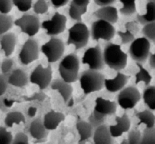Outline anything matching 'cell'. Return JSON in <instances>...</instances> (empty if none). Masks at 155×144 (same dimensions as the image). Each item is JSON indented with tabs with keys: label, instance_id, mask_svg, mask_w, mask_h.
<instances>
[{
	"label": "cell",
	"instance_id": "6da1fadb",
	"mask_svg": "<svg viewBox=\"0 0 155 144\" xmlns=\"http://www.w3.org/2000/svg\"><path fill=\"white\" fill-rule=\"evenodd\" d=\"M103 55L105 65L114 71L119 72L127 66L128 56L120 45L108 42L104 47Z\"/></svg>",
	"mask_w": 155,
	"mask_h": 144
},
{
	"label": "cell",
	"instance_id": "7a4b0ae2",
	"mask_svg": "<svg viewBox=\"0 0 155 144\" xmlns=\"http://www.w3.org/2000/svg\"><path fill=\"white\" fill-rule=\"evenodd\" d=\"M80 59L75 53L64 56L58 65L61 78L68 83H74L79 79Z\"/></svg>",
	"mask_w": 155,
	"mask_h": 144
},
{
	"label": "cell",
	"instance_id": "3957f363",
	"mask_svg": "<svg viewBox=\"0 0 155 144\" xmlns=\"http://www.w3.org/2000/svg\"><path fill=\"white\" fill-rule=\"evenodd\" d=\"M105 78L99 71L93 70H86L80 77V83L85 94L98 92L104 86Z\"/></svg>",
	"mask_w": 155,
	"mask_h": 144
},
{
	"label": "cell",
	"instance_id": "277c9868",
	"mask_svg": "<svg viewBox=\"0 0 155 144\" xmlns=\"http://www.w3.org/2000/svg\"><path fill=\"white\" fill-rule=\"evenodd\" d=\"M69 36L67 40L68 45H74L76 50L86 46L89 42L90 31L83 22H77L68 30Z\"/></svg>",
	"mask_w": 155,
	"mask_h": 144
},
{
	"label": "cell",
	"instance_id": "5b68a950",
	"mask_svg": "<svg viewBox=\"0 0 155 144\" xmlns=\"http://www.w3.org/2000/svg\"><path fill=\"white\" fill-rule=\"evenodd\" d=\"M151 43L146 38H136L130 45L129 54L136 63H145L150 56Z\"/></svg>",
	"mask_w": 155,
	"mask_h": 144
},
{
	"label": "cell",
	"instance_id": "8992f818",
	"mask_svg": "<svg viewBox=\"0 0 155 144\" xmlns=\"http://www.w3.org/2000/svg\"><path fill=\"white\" fill-rule=\"evenodd\" d=\"M64 43L57 37H51L41 47V52L45 55L49 63H54L60 60L64 53Z\"/></svg>",
	"mask_w": 155,
	"mask_h": 144
},
{
	"label": "cell",
	"instance_id": "52a82bcc",
	"mask_svg": "<svg viewBox=\"0 0 155 144\" xmlns=\"http://www.w3.org/2000/svg\"><path fill=\"white\" fill-rule=\"evenodd\" d=\"M82 63L88 65L89 69L93 71H98L104 69L106 65L100 45H97L88 49L82 58Z\"/></svg>",
	"mask_w": 155,
	"mask_h": 144
},
{
	"label": "cell",
	"instance_id": "ba28073f",
	"mask_svg": "<svg viewBox=\"0 0 155 144\" xmlns=\"http://www.w3.org/2000/svg\"><path fill=\"white\" fill-rule=\"evenodd\" d=\"M115 33L116 30L113 24L107 21L97 20L92 23L90 35L93 40L98 41L100 39H102L105 41H110Z\"/></svg>",
	"mask_w": 155,
	"mask_h": 144
},
{
	"label": "cell",
	"instance_id": "9c48e42d",
	"mask_svg": "<svg viewBox=\"0 0 155 144\" xmlns=\"http://www.w3.org/2000/svg\"><path fill=\"white\" fill-rule=\"evenodd\" d=\"M52 80V69L51 65L44 68L42 65H38L32 71L30 75V83L39 86V89L42 90L51 85Z\"/></svg>",
	"mask_w": 155,
	"mask_h": 144
},
{
	"label": "cell",
	"instance_id": "30bf717a",
	"mask_svg": "<svg viewBox=\"0 0 155 144\" xmlns=\"http://www.w3.org/2000/svg\"><path fill=\"white\" fill-rule=\"evenodd\" d=\"M142 95L136 87L127 86L120 92L117 96L118 105L124 109H133L141 100Z\"/></svg>",
	"mask_w": 155,
	"mask_h": 144
},
{
	"label": "cell",
	"instance_id": "8fae6325",
	"mask_svg": "<svg viewBox=\"0 0 155 144\" xmlns=\"http://www.w3.org/2000/svg\"><path fill=\"white\" fill-rule=\"evenodd\" d=\"M67 17L62 14L55 12L51 19L42 21L41 27L46 30V34L51 37L63 33L66 29Z\"/></svg>",
	"mask_w": 155,
	"mask_h": 144
},
{
	"label": "cell",
	"instance_id": "7c38bea8",
	"mask_svg": "<svg viewBox=\"0 0 155 144\" xmlns=\"http://www.w3.org/2000/svg\"><path fill=\"white\" fill-rule=\"evenodd\" d=\"M20 62L24 65H27L39 57V48L37 41L33 38H29L21 47L19 55Z\"/></svg>",
	"mask_w": 155,
	"mask_h": 144
},
{
	"label": "cell",
	"instance_id": "4fadbf2b",
	"mask_svg": "<svg viewBox=\"0 0 155 144\" xmlns=\"http://www.w3.org/2000/svg\"><path fill=\"white\" fill-rule=\"evenodd\" d=\"M15 25L19 27L21 32L33 37L40 29V21L37 16L30 14H24L15 21Z\"/></svg>",
	"mask_w": 155,
	"mask_h": 144
},
{
	"label": "cell",
	"instance_id": "5bb4252c",
	"mask_svg": "<svg viewBox=\"0 0 155 144\" xmlns=\"http://www.w3.org/2000/svg\"><path fill=\"white\" fill-rule=\"evenodd\" d=\"M115 121L117 122L116 124L109 126L110 133L114 138L120 136L123 133L129 132L131 122L127 113H124L122 116H116Z\"/></svg>",
	"mask_w": 155,
	"mask_h": 144
},
{
	"label": "cell",
	"instance_id": "9a60e30c",
	"mask_svg": "<svg viewBox=\"0 0 155 144\" xmlns=\"http://www.w3.org/2000/svg\"><path fill=\"white\" fill-rule=\"evenodd\" d=\"M29 132L32 137L36 139V142H43L48 134V130L44 125L43 120L40 118H36L30 123Z\"/></svg>",
	"mask_w": 155,
	"mask_h": 144
},
{
	"label": "cell",
	"instance_id": "2e32d148",
	"mask_svg": "<svg viewBox=\"0 0 155 144\" xmlns=\"http://www.w3.org/2000/svg\"><path fill=\"white\" fill-rule=\"evenodd\" d=\"M89 0H73L71 2L69 8L70 18L77 22H82V15L87 12Z\"/></svg>",
	"mask_w": 155,
	"mask_h": 144
},
{
	"label": "cell",
	"instance_id": "e0dca14e",
	"mask_svg": "<svg viewBox=\"0 0 155 144\" xmlns=\"http://www.w3.org/2000/svg\"><path fill=\"white\" fill-rule=\"evenodd\" d=\"M130 80V76H127L123 73L117 72V76L113 79H105L104 87L108 92H116L124 89Z\"/></svg>",
	"mask_w": 155,
	"mask_h": 144
},
{
	"label": "cell",
	"instance_id": "ac0fdd59",
	"mask_svg": "<svg viewBox=\"0 0 155 144\" xmlns=\"http://www.w3.org/2000/svg\"><path fill=\"white\" fill-rule=\"evenodd\" d=\"M94 144H114V140L110 133L109 126L103 124L95 129L93 133Z\"/></svg>",
	"mask_w": 155,
	"mask_h": 144
},
{
	"label": "cell",
	"instance_id": "d6986e66",
	"mask_svg": "<svg viewBox=\"0 0 155 144\" xmlns=\"http://www.w3.org/2000/svg\"><path fill=\"white\" fill-rule=\"evenodd\" d=\"M93 16L98 20L107 21L111 24H114L118 21L117 9L114 6L103 7L93 12Z\"/></svg>",
	"mask_w": 155,
	"mask_h": 144
},
{
	"label": "cell",
	"instance_id": "ffe728a7",
	"mask_svg": "<svg viewBox=\"0 0 155 144\" xmlns=\"http://www.w3.org/2000/svg\"><path fill=\"white\" fill-rule=\"evenodd\" d=\"M50 86L51 89L57 90L61 94L65 103L69 102L73 92V87L71 83H67L61 78H57L52 80Z\"/></svg>",
	"mask_w": 155,
	"mask_h": 144
},
{
	"label": "cell",
	"instance_id": "44dd1931",
	"mask_svg": "<svg viewBox=\"0 0 155 144\" xmlns=\"http://www.w3.org/2000/svg\"><path fill=\"white\" fill-rule=\"evenodd\" d=\"M9 84L12 85L16 87H24L28 84L30 81V77H28L27 73L21 68H16L14 70L8 77Z\"/></svg>",
	"mask_w": 155,
	"mask_h": 144
},
{
	"label": "cell",
	"instance_id": "7402d4cb",
	"mask_svg": "<svg viewBox=\"0 0 155 144\" xmlns=\"http://www.w3.org/2000/svg\"><path fill=\"white\" fill-rule=\"evenodd\" d=\"M65 120V115L61 112L54 110L45 114L43 118V124L48 130H55L60 123Z\"/></svg>",
	"mask_w": 155,
	"mask_h": 144
},
{
	"label": "cell",
	"instance_id": "603a6c76",
	"mask_svg": "<svg viewBox=\"0 0 155 144\" xmlns=\"http://www.w3.org/2000/svg\"><path fill=\"white\" fill-rule=\"evenodd\" d=\"M94 110L102 115H112L117 112V103L114 101L104 99L101 97H98L95 99V106Z\"/></svg>",
	"mask_w": 155,
	"mask_h": 144
},
{
	"label": "cell",
	"instance_id": "cb8c5ba5",
	"mask_svg": "<svg viewBox=\"0 0 155 144\" xmlns=\"http://www.w3.org/2000/svg\"><path fill=\"white\" fill-rule=\"evenodd\" d=\"M17 43L16 36L14 33H6L1 36V49L5 55L6 58H8L12 55L15 51V45Z\"/></svg>",
	"mask_w": 155,
	"mask_h": 144
},
{
	"label": "cell",
	"instance_id": "d4e9b609",
	"mask_svg": "<svg viewBox=\"0 0 155 144\" xmlns=\"http://www.w3.org/2000/svg\"><path fill=\"white\" fill-rule=\"evenodd\" d=\"M76 127L80 136L78 144H85L89 138L93 136L94 132L92 130L93 127L89 122H86L84 121H78L76 124Z\"/></svg>",
	"mask_w": 155,
	"mask_h": 144
},
{
	"label": "cell",
	"instance_id": "484cf974",
	"mask_svg": "<svg viewBox=\"0 0 155 144\" xmlns=\"http://www.w3.org/2000/svg\"><path fill=\"white\" fill-rule=\"evenodd\" d=\"M136 21L142 25L155 22V2L148 1L146 3V14L136 15Z\"/></svg>",
	"mask_w": 155,
	"mask_h": 144
},
{
	"label": "cell",
	"instance_id": "4316f807",
	"mask_svg": "<svg viewBox=\"0 0 155 144\" xmlns=\"http://www.w3.org/2000/svg\"><path fill=\"white\" fill-rule=\"evenodd\" d=\"M136 116L139 120V124H144L147 128H151L155 126V115L150 110L136 112Z\"/></svg>",
	"mask_w": 155,
	"mask_h": 144
},
{
	"label": "cell",
	"instance_id": "83f0119b",
	"mask_svg": "<svg viewBox=\"0 0 155 144\" xmlns=\"http://www.w3.org/2000/svg\"><path fill=\"white\" fill-rule=\"evenodd\" d=\"M25 123V117L20 112H11L6 115L4 119L6 127H12L14 124H19L20 123Z\"/></svg>",
	"mask_w": 155,
	"mask_h": 144
},
{
	"label": "cell",
	"instance_id": "f1b7e54d",
	"mask_svg": "<svg viewBox=\"0 0 155 144\" xmlns=\"http://www.w3.org/2000/svg\"><path fill=\"white\" fill-rule=\"evenodd\" d=\"M142 98L145 104L151 110L155 111V86H147L143 91Z\"/></svg>",
	"mask_w": 155,
	"mask_h": 144
},
{
	"label": "cell",
	"instance_id": "f546056e",
	"mask_svg": "<svg viewBox=\"0 0 155 144\" xmlns=\"http://www.w3.org/2000/svg\"><path fill=\"white\" fill-rule=\"evenodd\" d=\"M139 68V71L136 74V84H139L140 82H143L146 86H148L149 83L152 80V76L149 74L145 68L142 67L140 63H136Z\"/></svg>",
	"mask_w": 155,
	"mask_h": 144
},
{
	"label": "cell",
	"instance_id": "4dcf8cb0",
	"mask_svg": "<svg viewBox=\"0 0 155 144\" xmlns=\"http://www.w3.org/2000/svg\"><path fill=\"white\" fill-rule=\"evenodd\" d=\"M15 24L13 18L9 15L0 14V34L3 35L8 33Z\"/></svg>",
	"mask_w": 155,
	"mask_h": 144
},
{
	"label": "cell",
	"instance_id": "1f68e13d",
	"mask_svg": "<svg viewBox=\"0 0 155 144\" xmlns=\"http://www.w3.org/2000/svg\"><path fill=\"white\" fill-rule=\"evenodd\" d=\"M105 118H106L105 115H102V114L99 113V112L94 110L93 112H92V113L89 116V118H88V122L92 125V127H93V128L96 129L97 127L104 124Z\"/></svg>",
	"mask_w": 155,
	"mask_h": 144
},
{
	"label": "cell",
	"instance_id": "d6a6232c",
	"mask_svg": "<svg viewBox=\"0 0 155 144\" xmlns=\"http://www.w3.org/2000/svg\"><path fill=\"white\" fill-rule=\"evenodd\" d=\"M120 2L123 4V7L120 9V13L124 16H130L136 12V1H125L120 0Z\"/></svg>",
	"mask_w": 155,
	"mask_h": 144
},
{
	"label": "cell",
	"instance_id": "836d02e7",
	"mask_svg": "<svg viewBox=\"0 0 155 144\" xmlns=\"http://www.w3.org/2000/svg\"><path fill=\"white\" fill-rule=\"evenodd\" d=\"M142 33L144 37L155 45V22L150 23L144 26L142 30Z\"/></svg>",
	"mask_w": 155,
	"mask_h": 144
},
{
	"label": "cell",
	"instance_id": "e575fe53",
	"mask_svg": "<svg viewBox=\"0 0 155 144\" xmlns=\"http://www.w3.org/2000/svg\"><path fill=\"white\" fill-rule=\"evenodd\" d=\"M141 144H155V126L151 128L144 129Z\"/></svg>",
	"mask_w": 155,
	"mask_h": 144
},
{
	"label": "cell",
	"instance_id": "d590c367",
	"mask_svg": "<svg viewBox=\"0 0 155 144\" xmlns=\"http://www.w3.org/2000/svg\"><path fill=\"white\" fill-rule=\"evenodd\" d=\"M142 134L137 129H133L128 133V140L129 144H141L142 142Z\"/></svg>",
	"mask_w": 155,
	"mask_h": 144
},
{
	"label": "cell",
	"instance_id": "8d00e7d4",
	"mask_svg": "<svg viewBox=\"0 0 155 144\" xmlns=\"http://www.w3.org/2000/svg\"><path fill=\"white\" fill-rule=\"evenodd\" d=\"M13 140L12 133L8 131L5 127H0V144H12Z\"/></svg>",
	"mask_w": 155,
	"mask_h": 144
},
{
	"label": "cell",
	"instance_id": "74e56055",
	"mask_svg": "<svg viewBox=\"0 0 155 144\" xmlns=\"http://www.w3.org/2000/svg\"><path fill=\"white\" fill-rule=\"evenodd\" d=\"M13 4L21 12H26L32 8L33 2L31 0H14Z\"/></svg>",
	"mask_w": 155,
	"mask_h": 144
},
{
	"label": "cell",
	"instance_id": "f35d334b",
	"mask_svg": "<svg viewBox=\"0 0 155 144\" xmlns=\"http://www.w3.org/2000/svg\"><path fill=\"white\" fill-rule=\"evenodd\" d=\"M14 67V61L12 59H4L2 62L1 65V70H2V74H4L5 76H9V74L14 71L13 70Z\"/></svg>",
	"mask_w": 155,
	"mask_h": 144
},
{
	"label": "cell",
	"instance_id": "ab89813d",
	"mask_svg": "<svg viewBox=\"0 0 155 144\" xmlns=\"http://www.w3.org/2000/svg\"><path fill=\"white\" fill-rule=\"evenodd\" d=\"M33 8L36 14L42 15L48 12V5L44 0H39L35 2V4L33 5Z\"/></svg>",
	"mask_w": 155,
	"mask_h": 144
},
{
	"label": "cell",
	"instance_id": "60d3db41",
	"mask_svg": "<svg viewBox=\"0 0 155 144\" xmlns=\"http://www.w3.org/2000/svg\"><path fill=\"white\" fill-rule=\"evenodd\" d=\"M117 34L121 39V44H128L133 42L135 40V35L131 33L130 32L126 30V32L118 31Z\"/></svg>",
	"mask_w": 155,
	"mask_h": 144
},
{
	"label": "cell",
	"instance_id": "b9f144b4",
	"mask_svg": "<svg viewBox=\"0 0 155 144\" xmlns=\"http://www.w3.org/2000/svg\"><path fill=\"white\" fill-rule=\"evenodd\" d=\"M13 5V1L2 0L0 1V13L2 15H8L11 12Z\"/></svg>",
	"mask_w": 155,
	"mask_h": 144
},
{
	"label": "cell",
	"instance_id": "7bdbcfd3",
	"mask_svg": "<svg viewBox=\"0 0 155 144\" xmlns=\"http://www.w3.org/2000/svg\"><path fill=\"white\" fill-rule=\"evenodd\" d=\"M12 144H29V139L27 134L22 132L16 133Z\"/></svg>",
	"mask_w": 155,
	"mask_h": 144
},
{
	"label": "cell",
	"instance_id": "ee69618b",
	"mask_svg": "<svg viewBox=\"0 0 155 144\" xmlns=\"http://www.w3.org/2000/svg\"><path fill=\"white\" fill-rule=\"evenodd\" d=\"M139 23L137 21H130V22L126 23L125 28L126 30L130 32L133 35H136L139 32V27L138 25Z\"/></svg>",
	"mask_w": 155,
	"mask_h": 144
},
{
	"label": "cell",
	"instance_id": "f6af8a7d",
	"mask_svg": "<svg viewBox=\"0 0 155 144\" xmlns=\"http://www.w3.org/2000/svg\"><path fill=\"white\" fill-rule=\"evenodd\" d=\"M8 77V76H5L2 74H0V95L1 96H2L3 94L5 92L8 88V84H9Z\"/></svg>",
	"mask_w": 155,
	"mask_h": 144
},
{
	"label": "cell",
	"instance_id": "bcb514c9",
	"mask_svg": "<svg viewBox=\"0 0 155 144\" xmlns=\"http://www.w3.org/2000/svg\"><path fill=\"white\" fill-rule=\"evenodd\" d=\"M94 2L97 5L101 6V8L112 6V5L116 2V1H114V0H95Z\"/></svg>",
	"mask_w": 155,
	"mask_h": 144
},
{
	"label": "cell",
	"instance_id": "7dc6e473",
	"mask_svg": "<svg viewBox=\"0 0 155 144\" xmlns=\"http://www.w3.org/2000/svg\"><path fill=\"white\" fill-rule=\"evenodd\" d=\"M51 3L53 7L55 8H58L66 5L68 3V0H51Z\"/></svg>",
	"mask_w": 155,
	"mask_h": 144
},
{
	"label": "cell",
	"instance_id": "c3c4849f",
	"mask_svg": "<svg viewBox=\"0 0 155 144\" xmlns=\"http://www.w3.org/2000/svg\"><path fill=\"white\" fill-rule=\"evenodd\" d=\"M1 104L5 106L6 108H10L13 105L14 101H12V100H8V99H5V98H2V97Z\"/></svg>",
	"mask_w": 155,
	"mask_h": 144
},
{
	"label": "cell",
	"instance_id": "681fc988",
	"mask_svg": "<svg viewBox=\"0 0 155 144\" xmlns=\"http://www.w3.org/2000/svg\"><path fill=\"white\" fill-rule=\"evenodd\" d=\"M149 65L151 68L155 69V53L151 54L149 56Z\"/></svg>",
	"mask_w": 155,
	"mask_h": 144
},
{
	"label": "cell",
	"instance_id": "f907efd6",
	"mask_svg": "<svg viewBox=\"0 0 155 144\" xmlns=\"http://www.w3.org/2000/svg\"><path fill=\"white\" fill-rule=\"evenodd\" d=\"M36 108L35 107H30L28 109V115L30 117H33L35 116V115H36Z\"/></svg>",
	"mask_w": 155,
	"mask_h": 144
},
{
	"label": "cell",
	"instance_id": "816d5d0a",
	"mask_svg": "<svg viewBox=\"0 0 155 144\" xmlns=\"http://www.w3.org/2000/svg\"><path fill=\"white\" fill-rule=\"evenodd\" d=\"M120 144H129L128 140H127V139H123L122 142H120Z\"/></svg>",
	"mask_w": 155,
	"mask_h": 144
},
{
	"label": "cell",
	"instance_id": "f5cc1de1",
	"mask_svg": "<svg viewBox=\"0 0 155 144\" xmlns=\"http://www.w3.org/2000/svg\"><path fill=\"white\" fill-rule=\"evenodd\" d=\"M154 2H155V1H154Z\"/></svg>",
	"mask_w": 155,
	"mask_h": 144
},
{
	"label": "cell",
	"instance_id": "db71d44e",
	"mask_svg": "<svg viewBox=\"0 0 155 144\" xmlns=\"http://www.w3.org/2000/svg\"><path fill=\"white\" fill-rule=\"evenodd\" d=\"M93 144H94V143H93Z\"/></svg>",
	"mask_w": 155,
	"mask_h": 144
}]
</instances>
